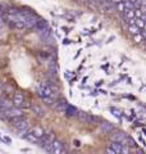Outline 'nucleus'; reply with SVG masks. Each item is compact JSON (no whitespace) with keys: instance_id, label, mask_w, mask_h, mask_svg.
<instances>
[{"instance_id":"1","label":"nucleus","mask_w":146,"mask_h":154,"mask_svg":"<svg viewBox=\"0 0 146 154\" xmlns=\"http://www.w3.org/2000/svg\"><path fill=\"white\" fill-rule=\"evenodd\" d=\"M3 112V117L4 118H7V119H11V118H14V117H19V116H23V112H22V109L19 108V107H11V108H8V109H4L2 110Z\"/></svg>"},{"instance_id":"12","label":"nucleus","mask_w":146,"mask_h":154,"mask_svg":"<svg viewBox=\"0 0 146 154\" xmlns=\"http://www.w3.org/2000/svg\"><path fill=\"white\" fill-rule=\"evenodd\" d=\"M135 25L137 26L140 30H142V28L146 26V25H145V21H144L142 18H135Z\"/></svg>"},{"instance_id":"3","label":"nucleus","mask_w":146,"mask_h":154,"mask_svg":"<svg viewBox=\"0 0 146 154\" xmlns=\"http://www.w3.org/2000/svg\"><path fill=\"white\" fill-rule=\"evenodd\" d=\"M51 152L53 153H63V152H65L64 144H63L60 140H56V139H54L53 145H51Z\"/></svg>"},{"instance_id":"21","label":"nucleus","mask_w":146,"mask_h":154,"mask_svg":"<svg viewBox=\"0 0 146 154\" xmlns=\"http://www.w3.org/2000/svg\"><path fill=\"white\" fill-rule=\"evenodd\" d=\"M0 31H2V30H0Z\"/></svg>"},{"instance_id":"8","label":"nucleus","mask_w":146,"mask_h":154,"mask_svg":"<svg viewBox=\"0 0 146 154\" xmlns=\"http://www.w3.org/2000/svg\"><path fill=\"white\" fill-rule=\"evenodd\" d=\"M23 137L26 139L27 141H30L31 144H38V141H40V139H38L37 136H35V135H33L31 131H28L26 135H24Z\"/></svg>"},{"instance_id":"17","label":"nucleus","mask_w":146,"mask_h":154,"mask_svg":"<svg viewBox=\"0 0 146 154\" xmlns=\"http://www.w3.org/2000/svg\"><path fill=\"white\" fill-rule=\"evenodd\" d=\"M115 9H117V11H118V12H123L124 11V4H123V2H122V3H118V4H115Z\"/></svg>"},{"instance_id":"7","label":"nucleus","mask_w":146,"mask_h":154,"mask_svg":"<svg viewBox=\"0 0 146 154\" xmlns=\"http://www.w3.org/2000/svg\"><path fill=\"white\" fill-rule=\"evenodd\" d=\"M51 35V30L49 27H44L41 30H38V36H40L42 40H47Z\"/></svg>"},{"instance_id":"16","label":"nucleus","mask_w":146,"mask_h":154,"mask_svg":"<svg viewBox=\"0 0 146 154\" xmlns=\"http://www.w3.org/2000/svg\"><path fill=\"white\" fill-rule=\"evenodd\" d=\"M133 40L137 42V44H140V42H142V41H144V37H142V35H141V32H140V33H136V35H133Z\"/></svg>"},{"instance_id":"20","label":"nucleus","mask_w":146,"mask_h":154,"mask_svg":"<svg viewBox=\"0 0 146 154\" xmlns=\"http://www.w3.org/2000/svg\"><path fill=\"white\" fill-rule=\"evenodd\" d=\"M3 88H4V86H3V84L0 82V93H3Z\"/></svg>"},{"instance_id":"13","label":"nucleus","mask_w":146,"mask_h":154,"mask_svg":"<svg viewBox=\"0 0 146 154\" xmlns=\"http://www.w3.org/2000/svg\"><path fill=\"white\" fill-rule=\"evenodd\" d=\"M128 31L132 33V35H136V33H140L141 30H140V28L133 23V25H129V26H128Z\"/></svg>"},{"instance_id":"6","label":"nucleus","mask_w":146,"mask_h":154,"mask_svg":"<svg viewBox=\"0 0 146 154\" xmlns=\"http://www.w3.org/2000/svg\"><path fill=\"white\" fill-rule=\"evenodd\" d=\"M99 127H100V130H101V132H103V134H109V132H111V131L114 130L113 123H109V122H103V123H100Z\"/></svg>"},{"instance_id":"5","label":"nucleus","mask_w":146,"mask_h":154,"mask_svg":"<svg viewBox=\"0 0 146 154\" xmlns=\"http://www.w3.org/2000/svg\"><path fill=\"white\" fill-rule=\"evenodd\" d=\"M23 102H24V95L22 93H19V91L14 93V96H13V105H14V107H19V108H21V105H22Z\"/></svg>"},{"instance_id":"19","label":"nucleus","mask_w":146,"mask_h":154,"mask_svg":"<svg viewBox=\"0 0 146 154\" xmlns=\"http://www.w3.org/2000/svg\"><path fill=\"white\" fill-rule=\"evenodd\" d=\"M4 141H5V143H8V144H11V143H12L11 137H4Z\"/></svg>"},{"instance_id":"14","label":"nucleus","mask_w":146,"mask_h":154,"mask_svg":"<svg viewBox=\"0 0 146 154\" xmlns=\"http://www.w3.org/2000/svg\"><path fill=\"white\" fill-rule=\"evenodd\" d=\"M123 4H124V9H135L132 0H123Z\"/></svg>"},{"instance_id":"11","label":"nucleus","mask_w":146,"mask_h":154,"mask_svg":"<svg viewBox=\"0 0 146 154\" xmlns=\"http://www.w3.org/2000/svg\"><path fill=\"white\" fill-rule=\"evenodd\" d=\"M77 116H78V118L82 119L84 122H91L92 119H94V117H91V116H89L85 112H77Z\"/></svg>"},{"instance_id":"18","label":"nucleus","mask_w":146,"mask_h":154,"mask_svg":"<svg viewBox=\"0 0 146 154\" xmlns=\"http://www.w3.org/2000/svg\"><path fill=\"white\" fill-rule=\"evenodd\" d=\"M3 26H4V18H3V17H0V30L3 28Z\"/></svg>"},{"instance_id":"10","label":"nucleus","mask_w":146,"mask_h":154,"mask_svg":"<svg viewBox=\"0 0 146 154\" xmlns=\"http://www.w3.org/2000/svg\"><path fill=\"white\" fill-rule=\"evenodd\" d=\"M49 72H50V77H54L56 79V75H58V66L55 64V62H51L49 64Z\"/></svg>"},{"instance_id":"2","label":"nucleus","mask_w":146,"mask_h":154,"mask_svg":"<svg viewBox=\"0 0 146 154\" xmlns=\"http://www.w3.org/2000/svg\"><path fill=\"white\" fill-rule=\"evenodd\" d=\"M108 153H111V154H118V153H122L123 152V144L122 143H118V141H113L109 144V148L106 149Z\"/></svg>"},{"instance_id":"4","label":"nucleus","mask_w":146,"mask_h":154,"mask_svg":"<svg viewBox=\"0 0 146 154\" xmlns=\"http://www.w3.org/2000/svg\"><path fill=\"white\" fill-rule=\"evenodd\" d=\"M110 139H111V141H118V143H122V144H123L126 140H127V136H126V134H124V132L117 131V132H114V134H111V135H110Z\"/></svg>"},{"instance_id":"9","label":"nucleus","mask_w":146,"mask_h":154,"mask_svg":"<svg viewBox=\"0 0 146 154\" xmlns=\"http://www.w3.org/2000/svg\"><path fill=\"white\" fill-rule=\"evenodd\" d=\"M31 132L35 135V136H37L38 139H41L44 135H45V130H44L42 127H40V126H35V127L31 128Z\"/></svg>"},{"instance_id":"15","label":"nucleus","mask_w":146,"mask_h":154,"mask_svg":"<svg viewBox=\"0 0 146 154\" xmlns=\"http://www.w3.org/2000/svg\"><path fill=\"white\" fill-rule=\"evenodd\" d=\"M32 110H33V112H35L37 116H44V110H42L40 107H38V105H33Z\"/></svg>"}]
</instances>
